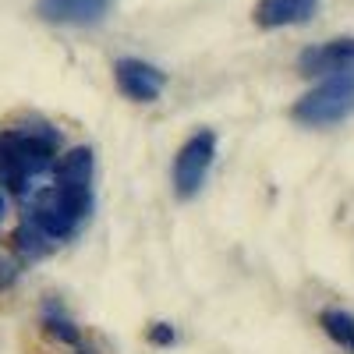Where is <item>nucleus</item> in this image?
<instances>
[{
  "label": "nucleus",
  "mask_w": 354,
  "mask_h": 354,
  "mask_svg": "<svg viewBox=\"0 0 354 354\" xmlns=\"http://www.w3.org/2000/svg\"><path fill=\"white\" fill-rule=\"evenodd\" d=\"M57 149H61V131L50 124L0 131V185H8L18 198H25L28 181L53 167Z\"/></svg>",
  "instance_id": "nucleus-1"
},
{
  "label": "nucleus",
  "mask_w": 354,
  "mask_h": 354,
  "mask_svg": "<svg viewBox=\"0 0 354 354\" xmlns=\"http://www.w3.org/2000/svg\"><path fill=\"white\" fill-rule=\"evenodd\" d=\"M290 117L305 128H333L354 117V68L330 71L290 106Z\"/></svg>",
  "instance_id": "nucleus-2"
},
{
  "label": "nucleus",
  "mask_w": 354,
  "mask_h": 354,
  "mask_svg": "<svg viewBox=\"0 0 354 354\" xmlns=\"http://www.w3.org/2000/svg\"><path fill=\"white\" fill-rule=\"evenodd\" d=\"M216 163V131L198 128L174 156V192L177 198H195Z\"/></svg>",
  "instance_id": "nucleus-3"
},
{
  "label": "nucleus",
  "mask_w": 354,
  "mask_h": 354,
  "mask_svg": "<svg viewBox=\"0 0 354 354\" xmlns=\"http://www.w3.org/2000/svg\"><path fill=\"white\" fill-rule=\"evenodd\" d=\"M25 220H32V223L46 234V238H53V241L75 238L78 227L85 223V216H82L53 185L32 195V205H28V216H25Z\"/></svg>",
  "instance_id": "nucleus-4"
},
{
  "label": "nucleus",
  "mask_w": 354,
  "mask_h": 354,
  "mask_svg": "<svg viewBox=\"0 0 354 354\" xmlns=\"http://www.w3.org/2000/svg\"><path fill=\"white\" fill-rule=\"evenodd\" d=\"M113 82L131 103H156L167 88V71L142 57H121L113 64Z\"/></svg>",
  "instance_id": "nucleus-5"
},
{
  "label": "nucleus",
  "mask_w": 354,
  "mask_h": 354,
  "mask_svg": "<svg viewBox=\"0 0 354 354\" xmlns=\"http://www.w3.org/2000/svg\"><path fill=\"white\" fill-rule=\"evenodd\" d=\"M113 11V0H36V15L50 25L93 28L103 25Z\"/></svg>",
  "instance_id": "nucleus-6"
},
{
  "label": "nucleus",
  "mask_w": 354,
  "mask_h": 354,
  "mask_svg": "<svg viewBox=\"0 0 354 354\" xmlns=\"http://www.w3.org/2000/svg\"><path fill=\"white\" fill-rule=\"evenodd\" d=\"M319 11V0H259L252 18L259 28H290L305 25Z\"/></svg>",
  "instance_id": "nucleus-7"
},
{
  "label": "nucleus",
  "mask_w": 354,
  "mask_h": 354,
  "mask_svg": "<svg viewBox=\"0 0 354 354\" xmlns=\"http://www.w3.org/2000/svg\"><path fill=\"white\" fill-rule=\"evenodd\" d=\"M340 68H354V39H330L322 46H308L298 57L301 75H330Z\"/></svg>",
  "instance_id": "nucleus-8"
},
{
  "label": "nucleus",
  "mask_w": 354,
  "mask_h": 354,
  "mask_svg": "<svg viewBox=\"0 0 354 354\" xmlns=\"http://www.w3.org/2000/svg\"><path fill=\"white\" fill-rule=\"evenodd\" d=\"M319 326L333 344H340L344 351L354 354V315L344 308H322L319 312Z\"/></svg>",
  "instance_id": "nucleus-9"
},
{
  "label": "nucleus",
  "mask_w": 354,
  "mask_h": 354,
  "mask_svg": "<svg viewBox=\"0 0 354 354\" xmlns=\"http://www.w3.org/2000/svg\"><path fill=\"white\" fill-rule=\"evenodd\" d=\"M53 238H46V234L32 223V220H25L18 230H15V248H18V255H25L28 262H36V259H43V255H50L53 252Z\"/></svg>",
  "instance_id": "nucleus-10"
},
{
  "label": "nucleus",
  "mask_w": 354,
  "mask_h": 354,
  "mask_svg": "<svg viewBox=\"0 0 354 354\" xmlns=\"http://www.w3.org/2000/svg\"><path fill=\"white\" fill-rule=\"evenodd\" d=\"M43 330L57 340V344H82V333H78V326L71 319H64V315H53V312H46V319H43Z\"/></svg>",
  "instance_id": "nucleus-11"
},
{
  "label": "nucleus",
  "mask_w": 354,
  "mask_h": 354,
  "mask_svg": "<svg viewBox=\"0 0 354 354\" xmlns=\"http://www.w3.org/2000/svg\"><path fill=\"white\" fill-rule=\"evenodd\" d=\"M174 340H177V333H174L170 322H153V326H149V344H156V347H170Z\"/></svg>",
  "instance_id": "nucleus-12"
},
{
  "label": "nucleus",
  "mask_w": 354,
  "mask_h": 354,
  "mask_svg": "<svg viewBox=\"0 0 354 354\" xmlns=\"http://www.w3.org/2000/svg\"><path fill=\"white\" fill-rule=\"evenodd\" d=\"M18 280V262L8 259V255H0V290H11Z\"/></svg>",
  "instance_id": "nucleus-13"
},
{
  "label": "nucleus",
  "mask_w": 354,
  "mask_h": 354,
  "mask_svg": "<svg viewBox=\"0 0 354 354\" xmlns=\"http://www.w3.org/2000/svg\"><path fill=\"white\" fill-rule=\"evenodd\" d=\"M8 213V202H4V195H0V216H4Z\"/></svg>",
  "instance_id": "nucleus-14"
},
{
  "label": "nucleus",
  "mask_w": 354,
  "mask_h": 354,
  "mask_svg": "<svg viewBox=\"0 0 354 354\" xmlns=\"http://www.w3.org/2000/svg\"><path fill=\"white\" fill-rule=\"evenodd\" d=\"M78 354H93V351H78Z\"/></svg>",
  "instance_id": "nucleus-15"
}]
</instances>
